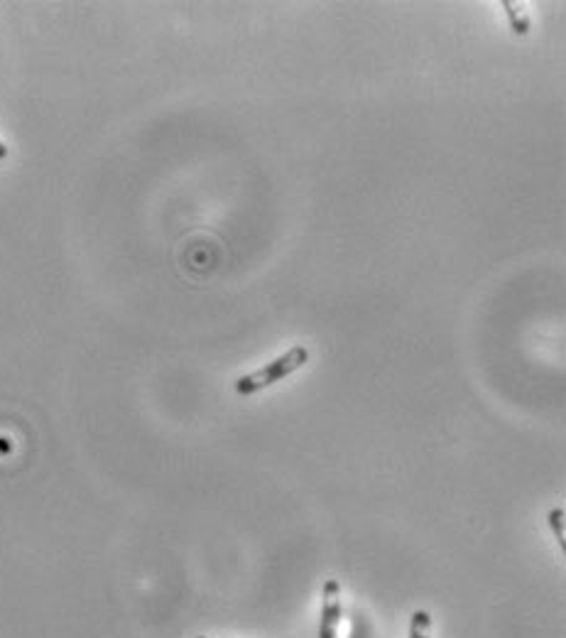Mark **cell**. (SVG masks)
I'll return each instance as SVG.
<instances>
[{"label":"cell","mask_w":566,"mask_h":638,"mask_svg":"<svg viewBox=\"0 0 566 638\" xmlns=\"http://www.w3.org/2000/svg\"><path fill=\"white\" fill-rule=\"evenodd\" d=\"M309 361V349L307 346H292L290 351H285L282 356H277L275 361H270L265 369L248 373V376H241L236 381V391L241 396H253V393L263 391V388L272 386V383L282 381L290 373H295L297 369H302Z\"/></svg>","instance_id":"1"},{"label":"cell","mask_w":566,"mask_h":638,"mask_svg":"<svg viewBox=\"0 0 566 638\" xmlns=\"http://www.w3.org/2000/svg\"><path fill=\"white\" fill-rule=\"evenodd\" d=\"M321 621H319V638H339L341 626V587L336 580H329L321 592Z\"/></svg>","instance_id":"2"},{"label":"cell","mask_w":566,"mask_h":638,"mask_svg":"<svg viewBox=\"0 0 566 638\" xmlns=\"http://www.w3.org/2000/svg\"><path fill=\"white\" fill-rule=\"evenodd\" d=\"M432 616L424 609H417L412 614V629H410V638H432Z\"/></svg>","instance_id":"3"},{"label":"cell","mask_w":566,"mask_h":638,"mask_svg":"<svg viewBox=\"0 0 566 638\" xmlns=\"http://www.w3.org/2000/svg\"><path fill=\"white\" fill-rule=\"evenodd\" d=\"M549 523H552V531H554V535H557L559 545H562V548H566V540H564V508H554V511L549 513Z\"/></svg>","instance_id":"4"},{"label":"cell","mask_w":566,"mask_h":638,"mask_svg":"<svg viewBox=\"0 0 566 638\" xmlns=\"http://www.w3.org/2000/svg\"><path fill=\"white\" fill-rule=\"evenodd\" d=\"M505 5V10H508V18L513 20V30L517 32V35H525L527 32V20L525 18H520V15H517V10L513 8V3H503Z\"/></svg>","instance_id":"5"},{"label":"cell","mask_w":566,"mask_h":638,"mask_svg":"<svg viewBox=\"0 0 566 638\" xmlns=\"http://www.w3.org/2000/svg\"><path fill=\"white\" fill-rule=\"evenodd\" d=\"M8 153H10V150H8V145H5V143H3V140H0V160H5V158H8Z\"/></svg>","instance_id":"6"},{"label":"cell","mask_w":566,"mask_h":638,"mask_svg":"<svg viewBox=\"0 0 566 638\" xmlns=\"http://www.w3.org/2000/svg\"><path fill=\"white\" fill-rule=\"evenodd\" d=\"M197 638H206V636H197Z\"/></svg>","instance_id":"7"}]
</instances>
